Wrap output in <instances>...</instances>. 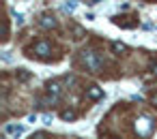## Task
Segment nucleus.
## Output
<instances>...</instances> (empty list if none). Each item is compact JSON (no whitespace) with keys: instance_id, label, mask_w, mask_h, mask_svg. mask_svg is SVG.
Returning a JSON list of instances; mask_svg holds the SVG:
<instances>
[{"instance_id":"f257e3e1","label":"nucleus","mask_w":157,"mask_h":139,"mask_svg":"<svg viewBox=\"0 0 157 139\" xmlns=\"http://www.w3.org/2000/svg\"><path fill=\"white\" fill-rule=\"evenodd\" d=\"M56 52V45H52L50 41H37V43H33L30 47H26V56H30V58H37V60H56L52 54Z\"/></svg>"},{"instance_id":"f03ea898","label":"nucleus","mask_w":157,"mask_h":139,"mask_svg":"<svg viewBox=\"0 0 157 139\" xmlns=\"http://www.w3.org/2000/svg\"><path fill=\"white\" fill-rule=\"evenodd\" d=\"M112 22H114L116 26H121V28H133V26H138V15H136V13L116 15V17H112Z\"/></svg>"},{"instance_id":"7ed1b4c3","label":"nucleus","mask_w":157,"mask_h":139,"mask_svg":"<svg viewBox=\"0 0 157 139\" xmlns=\"http://www.w3.org/2000/svg\"><path fill=\"white\" fill-rule=\"evenodd\" d=\"M39 26H43V28H56V20H54V15L43 13V15L39 17Z\"/></svg>"},{"instance_id":"20e7f679","label":"nucleus","mask_w":157,"mask_h":139,"mask_svg":"<svg viewBox=\"0 0 157 139\" xmlns=\"http://www.w3.org/2000/svg\"><path fill=\"white\" fill-rule=\"evenodd\" d=\"M86 94H88V98H93V101H97V98H101V96H103V92H101L97 86H90V88H86Z\"/></svg>"},{"instance_id":"39448f33","label":"nucleus","mask_w":157,"mask_h":139,"mask_svg":"<svg viewBox=\"0 0 157 139\" xmlns=\"http://www.w3.org/2000/svg\"><path fill=\"white\" fill-rule=\"evenodd\" d=\"M60 116H63L65 120H73V118H75L78 113H75L73 109H65V111H60Z\"/></svg>"},{"instance_id":"423d86ee","label":"nucleus","mask_w":157,"mask_h":139,"mask_svg":"<svg viewBox=\"0 0 157 139\" xmlns=\"http://www.w3.org/2000/svg\"><path fill=\"white\" fill-rule=\"evenodd\" d=\"M148 103H151L153 107H157V90H153V92L148 94Z\"/></svg>"},{"instance_id":"0eeeda50","label":"nucleus","mask_w":157,"mask_h":139,"mask_svg":"<svg viewBox=\"0 0 157 139\" xmlns=\"http://www.w3.org/2000/svg\"><path fill=\"white\" fill-rule=\"evenodd\" d=\"M112 47H114V52H116V54H118V52H125V49H127V47H125L123 43H114Z\"/></svg>"},{"instance_id":"6e6552de","label":"nucleus","mask_w":157,"mask_h":139,"mask_svg":"<svg viewBox=\"0 0 157 139\" xmlns=\"http://www.w3.org/2000/svg\"><path fill=\"white\" fill-rule=\"evenodd\" d=\"M15 77H20V79H24V81H26L30 75H28V73H24V69H20V73H15Z\"/></svg>"},{"instance_id":"1a4fd4ad","label":"nucleus","mask_w":157,"mask_h":139,"mask_svg":"<svg viewBox=\"0 0 157 139\" xmlns=\"http://www.w3.org/2000/svg\"><path fill=\"white\" fill-rule=\"evenodd\" d=\"M101 139H118V137H112V135H105V137H101Z\"/></svg>"}]
</instances>
